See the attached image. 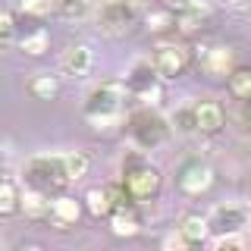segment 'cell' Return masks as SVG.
Listing matches in <instances>:
<instances>
[{
  "instance_id": "6da1fadb",
  "label": "cell",
  "mask_w": 251,
  "mask_h": 251,
  "mask_svg": "<svg viewBox=\"0 0 251 251\" xmlns=\"http://www.w3.org/2000/svg\"><path fill=\"white\" fill-rule=\"evenodd\" d=\"M126 85L120 82H100L98 88H91V94L85 98V120L94 129H113L123 123V100H126Z\"/></svg>"
},
{
  "instance_id": "7a4b0ae2",
  "label": "cell",
  "mask_w": 251,
  "mask_h": 251,
  "mask_svg": "<svg viewBox=\"0 0 251 251\" xmlns=\"http://www.w3.org/2000/svg\"><path fill=\"white\" fill-rule=\"evenodd\" d=\"M126 129H129V138L135 141L141 151H154V148H160L163 141L170 138V129H173V126L163 120V116L157 113L151 104H145L141 110L129 113Z\"/></svg>"
},
{
  "instance_id": "3957f363",
  "label": "cell",
  "mask_w": 251,
  "mask_h": 251,
  "mask_svg": "<svg viewBox=\"0 0 251 251\" xmlns=\"http://www.w3.org/2000/svg\"><path fill=\"white\" fill-rule=\"evenodd\" d=\"M73 179L66 176L63 154H38L25 163V185L41 188L47 195H60Z\"/></svg>"
},
{
  "instance_id": "277c9868",
  "label": "cell",
  "mask_w": 251,
  "mask_h": 251,
  "mask_svg": "<svg viewBox=\"0 0 251 251\" xmlns=\"http://www.w3.org/2000/svg\"><path fill=\"white\" fill-rule=\"evenodd\" d=\"M138 22V10L126 0H107L98 10V31L107 38H123L135 28Z\"/></svg>"
},
{
  "instance_id": "5b68a950",
  "label": "cell",
  "mask_w": 251,
  "mask_h": 251,
  "mask_svg": "<svg viewBox=\"0 0 251 251\" xmlns=\"http://www.w3.org/2000/svg\"><path fill=\"white\" fill-rule=\"evenodd\" d=\"M123 182L129 188V195L138 201H151L157 192H160V170L154 167V163H145V160H132L129 167H123Z\"/></svg>"
},
{
  "instance_id": "8992f818",
  "label": "cell",
  "mask_w": 251,
  "mask_h": 251,
  "mask_svg": "<svg viewBox=\"0 0 251 251\" xmlns=\"http://www.w3.org/2000/svg\"><path fill=\"white\" fill-rule=\"evenodd\" d=\"M154 69H157V75L163 78V82H173V78H179V75H185V69L192 66V50H188L185 44H160V47H154Z\"/></svg>"
},
{
  "instance_id": "52a82bcc",
  "label": "cell",
  "mask_w": 251,
  "mask_h": 251,
  "mask_svg": "<svg viewBox=\"0 0 251 251\" xmlns=\"http://www.w3.org/2000/svg\"><path fill=\"white\" fill-rule=\"evenodd\" d=\"M248 207H242V204H220V207L210 210L207 223H210V232L223 235V232H242L248 226Z\"/></svg>"
},
{
  "instance_id": "ba28073f",
  "label": "cell",
  "mask_w": 251,
  "mask_h": 251,
  "mask_svg": "<svg viewBox=\"0 0 251 251\" xmlns=\"http://www.w3.org/2000/svg\"><path fill=\"white\" fill-rule=\"evenodd\" d=\"M210 185H214V170H210L207 163H201V160L188 163V167L179 173V188H182L188 198H201V195H207Z\"/></svg>"
},
{
  "instance_id": "9c48e42d",
  "label": "cell",
  "mask_w": 251,
  "mask_h": 251,
  "mask_svg": "<svg viewBox=\"0 0 251 251\" xmlns=\"http://www.w3.org/2000/svg\"><path fill=\"white\" fill-rule=\"evenodd\" d=\"M195 120H198V132L201 135H220L226 126V110L220 100L214 98H204L195 104Z\"/></svg>"
},
{
  "instance_id": "30bf717a",
  "label": "cell",
  "mask_w": 251,
  "mask_h": 251,
  "mask_svg": "<svg viewBox=\"0 0 251 251\" xmlns=\"http://www.w3.org/2000/svg\"><path fill=\"white\" fill-rule=\"evenodd\" d=\"M60 66H63V73H66V75H75V78L88 75L91 66H94L91 47L88 44H69L66 50H63V57H60Z\"/></svg>"
},
{
  "instance_id": "8fae6325",
  "label": "cell",
  "mask_w": 251,
  "mask_h": 251,
  "mask_svg": "<svg viewBox=\"0 0 251 251\" xmlns=\"http://www.w3.org/2000/svg\"><path fill=\"white\" fill-rule=\"evenodd\" d=\"M78 217H82V204H78L75 198H69V195H57V198L50 201V223L57 226V229H69V226H75Z\"/></svg>"
},
{
  "instance_id": "7c38bea8",
  "label": "cell",
  "mask_w": 251,
  "mask_h": 251,
  "mask_svg": "<svg viewBox=\"0 0 251 251\" xmlns=\"http://www.w3.org/2000/svg\"><path fill=\"white\" fill-rule=\"evenodd\" d=\"M201 69L207 75H229L232 69H235V57H232V50L229 47H210V50H204V57H201Z\"/></svg>"
},
{
  "instance_id": "4fadbf2b",
  "label": "cell",
  "mask_w": 251,
  "mask_h": 251,
  "mask_svg": "<svg viewBox=\"0 0 251 251\" xmlns=\"http://www.w3.org/2000/svg\"><path fill=\"white\" fill-rule=\"evenodd\" d=\"M110 229H113V235H120V239H132V235H138L141 220L135 214V204L116 207L113 214H110Z\"/></svg>"
},
{
  "instance_id": "5bb4252c",
  "label": "cell",
  "mask_w": 251,
  "mask_h": 251,
  "mask_svg": "<svg viewBox=\"0 0 251 251\" xmlns=\"http://www.w3.org/2000/svg\"><path fill=\"white\" fill-rule=\"evenodd\" d=\"M85 207H88V214H91L94 220L113 214L116 201H113V192H110V185H104V188H88V192H85Z\"/></svg>"
},
{
  "instance_id": "9a60e30c",
  "label": "cell",
  "mask_w": 251,
  "mask_h": 251,
  "mask_svg": "<svg viewBox=\"0 0 251 251\" xmlns=\"http://www.w3.org/2000/svg\"><path fill=\"white\" fill-rule=\"evenodd\" d=\"M179 232L188 239V245H204L207 235H210V223H207V217H201V214H188V217H182V223H179Z\"/></svg>"
},
{
  "instance_id": "2e32d148",
  "label": "cell",
  "mask_w": 251,
  "mask_h": 251,
  "mask_svg": "<svg viewBox=\"0 0 251 251\" xmlns=\"http://www.w3.org/2000/svg\"><path fill=\"white\" fill-rule=\"evenodd\" d=\"M50 195L41 192V188H31L25 185V192H22V210H25L28 217H35V220H41V217H50Z\"/></svg>"
},
{
  "instance_id": "e0dca14e",
  "label": "cell",
  "mask_w": 251,
  "mask_h": 251,
  "mask_svg": "<svg viewBox=\"0 0 251 251\" xmlns=\"http://www.w3.org/2000/svg\"><path fill=\"white\" fill-rule=\"evenodd\" d=\"M226 88L235 100H251V66H235L226 75Z\"/></svg>"
},
{
  "instance_id": "ac0fdd59",
  "label": "cell",
  "mask_w": 251,
  "mask_h": 251,
  "mask_svg": "<svg viewBox=\"0 0 251 251\" xmlns=\"http://www.w3.org/2000/svg\"><path fill=\"white\" fill-rule=\"evenodd\" d=\"M47 13L57 19H82L88 13V0H47Z\"/></svg>"
},
{
  "instance_id": "d6986e66",
  "label": "cell",
  "mask_w": 251,
  "mask_h": 251,
  "mask_svg": "<svg viewBox=\"0 0 251 251\" xmlns=\"http://www.w3.org/2000/svg\"><path fill=\"white\" fill-rule=\"evenodd\" d=\"M16 210H22V192L13 179L0 176V217H13Z\"/></svg>"
},
{
  "instance_id": "ffe728a7",
  "label": "cell",
  "mask_w": 251,
  "mask_h": 251,
  "mask_svg": "<svg viewBox=\"0 0 251 251\" xmlns=\"http://www.w3.org/2000/svg\"><path fill=\"white\" fill-rule=\"evenodd\" d=\"M19 47L28 53V57H44V53L50 50V35H47V28H35L19 41Z\"/></svg>"
},
{
  "instance_id": "44dd1931",
  "label": "cell",
  "mask_w": 251,
  "mask_h": 251,
  "mask_svg": "<svg viewBox=\"0 0 251 251\" xmlns=\"http://www.w3.org/2000/svg\"><path fill=\"white\" fill-rule=\"evenodd\" d=\"M63 167H66V176L73 179V182H78V179L88 176L91 160H88L85 151H66V154H63Z\"/></svg>"
},
{
  "instance_id": "7402d4cb",
  "label": "cell",
  "mask_w": 251,
  "mask_h": 251,
  "mask_svg": "<svg viewBox=\"0 0 251 251\" xmlns=\"http://www.w3.org/2000/svg\"><path fill=\"white\" fill-rule=\"evenodd\" d=\"M201 22H207V6H204V3H198L195 10L176 16V28L182 31V35H192V31H198Z\"/></svg>"
},
{
  "instance_id": "603a6c76",
  "label": "cell",
  "mask_w": 251,
  "mask_h": 251,
  "mask_svg": "<svg viewBox=\"0 0 251 251\" xmlns=\"http://www.w3.org/2000/svg\"><path fill=\"white\" fill-rule=\"evenodd\" d=\"M28 88H31V94H35L38 100H53V98L60 94V82H57L53 75L44 73V75H35V78H31Z\"/></svg>"
},
{
  "instance_id": "cb8c5ba5",
  "label": "cell",
  "mask_w": 251,
  "mask_h": 251,
  "mask_svg": "<svg viewBox=\"0 0 251 251\" xmlns=\"http://www.w3.org/2000/svg\"><path fill=\"white\" fill-rule=\"evenodd\" d=\"M173 129L179 135H195L198 132V120H195V107H182L173 113Z\"/></svg>"
},
{
  "instance_id": "d4e9b609",
  "label": "cell",
  "mask_w": 251,
  "mask_h": 251,
  "mask_svg": "<svg viewBox=\"0 0 251 251\" xmlns=\"http://www.w3.org/2000/svg\"><path fill=\"white\" fill-rule=\"evenodd\" d=\"M176 25V13H170L167 6H163V13H151L148 16V28L151 31H167Z\"/></svg>"
},
{
  "instance_id": "484cf974",
  "label": "cell",
  "mask_w": 251,
  "mask_h": 251,
  "mask_svg": "<svg viewBox=\"0 0 251 251\" xmlns=\"http://www.w3.org/2000/svg\"><path fill=\"white\" fill-rule=\"evenodd\" d=\"M232 123L239 126V132H242V135H251V100H239Z\"/></svg>"
},
{
  "instance_id": "4316f807",
  "label": "cell",
  "mask_w": 251,
  "mask_h": 251,
  "mask_svg": "<svg viewBox=\"0 0 251 251\" xmlns=\"http://www.w3.org/2000/svg\"><path fill=\"white\" fill-rule=\"evenodd\" d=\"M13 31H16V16H13L10 10H3V6H0V44L10 41Z\"/></svg>"
},
{
  "instance_id": "83f0119b",
  "label": "cell",
  "mask_w": 251,
  "mask_h": 251,
  "mask_svg": "<svg viewBox=\"0 0 251 251\" xmlns=\"http://www.w3.org/2000/svg\"><path fill=\"white\" fill-rule=\"evenodd\" d=\"M198 3H204V0H160V6H167L170 13H188V10H195Z\"/></svg>"
},
{
  "instance_id": "f1b7e54d",
  "label": "cell",
  "mask_w": 251,
  "mask_h": 251,
  "mask_svg": "<svg viewBox=\"0 0 251 251\" xmlns=\"http://www.w3.org/2000/svg\"><path fill=\"white\" fill-rule=\"evenodd\" d=\"M163 248H179V251H182V248H192V245H188V239L176 229V232H170L167 239H163Z\"/></svg>"
},
{
  "instance_id": "f546056e",
  "label": "cell",
  "mask_w": 251,
  "mask_h": 251,
  "mask_svg": "<svg viewBox=\"0 0 251 251\" xmlns=\"http://www.w3.org/2000/svg\"><path fill=\"white\" fill-rule=\"evenodd\" d=\"M126 3H132V6H138V3H141V0H126Z\"/></svg>"
},
{
  "instance_id": "4dcf8cb0",
  "label": "cell",
  "mask_w": 251,
  "mask_h": 251,
  "mask_svg": "<svg viewBox=\"0 0 251 251\" xmlns=\"http://www.w3.org/2000/svg\"><path fill=\"white\" fill-rule=\"evenodd\" d=\"M248 192H251V188H248Z\"/></svg>"
}]
</instances>
